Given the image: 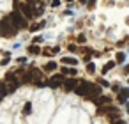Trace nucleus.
<instances>
[{"mask_svg": "<svg viewBox=\"0 0 129 124\" xmlns=\"http://www.w3.org/2000/svg\"><path fill=\"white\" fill-rule=\"evenodd\" d=\"M0 36H4V37H13L16 36V29L14 25L11 23V20H4V21H0Z\"/></svg>", "mask_w": 129, "mask_h": 124, "instance_id": "nucleus-1", "label": "nucleus"}, {"mask_svg": "<svg viewBox=\"0 0 129 124\" xmlns=\"http://www.w3.org/2000/svg\"><path fill=\"white\" fill-rule=\"evenodd\" d=\"M11 23L14 25V29L16 30H20V29H25L27 27V20H25V16L20 13V11H14V13H11Z\"/></svg>", "mask_w": 129, "mask_h": 124, "instance_id": "nucleus-2", "label": "nucleus"}, {"mask_svg": "<svg viewBox=\"0 0 129 124\" xmlns=\"http://www.w3.org/2000/svg\"><path fill=\"white\" fill-rule=\"evenodd\" d=\"M88 90H90V83H88V82H80L78 87L74 89V92H76L78 96H85V97H87Z\"/></svg>", "mask_w": 129, "mask_h": 124, "instance_id": "nucleus-3", "label": "nucleus"}, {"mask_svg": "<svg viewBox=\"0 0 129 124\" xmlns=\"http://www.w3.org/2000/svg\"><path fill=\"white\" fill-rule=\"evenodd\" d=\"M20 13H21L25 18H28V20L36 18V16H34V9L30 7V4H20Z\"/></svg>", "mask_w": 129, "mask_h": 124, "instance_id": "nucleus-4", "label": "nucleus"}, {"mask_svg": "<svg viewBox=\"0 0 129 124\" xmlns=\"http://www.w3.org/2000/svg\"><path fill=\"white\" fill-rule=\"evenodd\" d=\"M48 85H50L51 89H57V87L64 85V76H62V75H55V76L48 82Z\"/></svg>", "mask_w": 129, "mask_h": 124, "instance_id": "nucleus-5", "label": "nucleus"}, {"mask_svg": "<svg viewBox=\"0 0 129 124\" xmlns=\"http://www.w3.org/2000/svg\"><path fill=\"white\" fill-rule=\"evenodd\" d=\"M76 85H78V82H76L74 78H69V80H66V82H64V85H62V87H64L66 90H74V89H76Z\"/></svg>", "mask_w": 129, "mask_h": 124, "instance_id": "nucleus-6", "label": "nucleus"}, {"mask_svg": "<svg viewBox=\"0 0 129 124\" xmlns=\"http://www.w3.org/2000/svg\"><path fill=\"white\" fill-rule=\"evenodd\" d=\"M94 103H95L97 106H101V105H108V103H110V97H106V96H97V97L94 99Z\"/></svg>", "mask_w": 129, "mask_h": 124, "instance_id": "nucleus-7", "label": "nucleus"}, {"mask_svg": "<svg viewBox=\"0 0 129 124\" xmlns=\"http://www.w3.org/2000/svg\"><path fill=\"white\" fill-rule=\"evenodd\" d=\"M127 97H129V89H122V90L118 92V101H120V103H125Z\"/></svg>", "mask_w": 129, "mask_h": 124, "instance_id": "nucleus-8", "label": "nucleus"}, {"mask_svg": "<svg viewBox=\"0 0 129 124\" xmlns=\"http://www.w3.org/2000/svg\"><path fill=\"white\" fill-rule=\"evenodd\" d=\"M115 112H117V110H115L113 106H104V108H99V110H97L99 115H103V113H115Z\"/></svg>", "mask_w": 129, "mask_h": 124, "instance_id": "nucleus-9", "label": "nucleus"}, {"mask_svg": "<svg viewBox=\"0 0 129 124\" xmlns=\"http://www.w3.org/2000/svg\"><path fill=\"white\" fill-rule=\"evenodd\" d=\"M62 62H64V64H71V66H76V64H78V60L73 59V57H66V59H62Z\"/></svg>", "mask_w": 129, "mask_h": 124, "instance_id": "nucleus-10", "label": "nucleus"}, {"mask_svg": "<svg viewBox=\"0 0 129 124\" xmlns=\"http://www.w3.org/2000/svg\"><path fill=\"white\" fill-rule=\"evenodd\" d=\"M62 73H64V75H69V76H74V75H76V69H74V67H69V69H67V67H64V69H62Z\"/></svg>", "mask_w": 129, "mask_h": 124, "instance_id": "nucleus-11", "label": "nucleus"}, {"mask_svg": "<svg viewBox=\"0 0 129 124\" xmlns=\"http://www.w3.org/2000/svg\"><path fill=\"white\" fill-rule=\"evenodd\" d=\"M55 69H57V64L55 62H48L44 66V71H55Z\"/></svg>", "mask_w": 129, "mask_h": 124, "instance_id": "nucleus-12", "label": "nucleus"}, {"mask_svg": "<svg viewBox=\"0 0 129 124\" xmlns=\"http://www.w3.org/2000/svg\"><path fill=\"white\" fill-rule=\"evenodd\" d=\"M21 82H23V83L32 82V75H30V73H23V75H21Z\"/></svg>", "mask_w": 129, "mask_h": 124, "instance_id": "nucleus-13", "label": "nucleus"}, {"mask_svg": "<svg viewBox=\"0 0 129 124\" xmlns=\"http://www.w3.org/2000/svg\"><path fill=\"white\" fill-rule=\"evenodd\" d=\"M6 94H9V92H7V89H6V83H4V82H0V96L4 97Z\"/></svg>", "mask_w": 129, "mask_h": 124, "instance_id": "nucleus-14", "label": "nucleus"}, {"mask_svg": "<svg viewBox=\"0 0 129 124\" xmlns=\"http://www.w3.org/2000/svg\"><path fill=\"white\" fill-rule=\"evenodd\" d=\"M16 89H18V83H16V82H13V83L7 87V92H9V94H13V92H16Z\"/></svg>", "mask_w": 129, "mask_h": 124, "instance_id": "nucleus-15", "label": "nucleus"}, {"mask_svg": "<svg viewBox=\"0 0 129 124\" xmlns=\"http://www.w3.org/2000/svg\"><path fill=\"white\" fill-rule=\"evenodd\" d=\"M39 52H41V50H39V46H36V44H34V46H30V48H28V53H32V55H37V53H39Z\"/></svg>", "mask_w": 129, "mask_h": 124, "instance_id": "nucleus-16", "label": "nucleus"}, {"mask_svg": "<svg viewBox=\"0 0 129 124\" xmlns=\"http://www.w3.org/2000/svg\"><path fill=\"white\" fill-rule=\"evenodd\" d=\"M30 110H32V105H30V103H25V106H23V113H25V115H28V113H30Z\"/></svg>", "mask_w": 129, "mask_h": 124, "instance_id": "nucleus-17", "label": "nucleus"}, {"mask_svg": "<svg viewBox=\"0 0 129 124\" xmlns=\"http://www.w3.org/2000/svg\"><path fill=\"white\" fill-rule=\"evenodd\" d=\"M113 66H115V62H113V60H111V62H108V64H106V66L103 67V73H106V71H110V69H111Z\"/></svg>", "mask_w": 129, "mask_h": 124, "instance_id": "nucleus-18", "label": "nucleus"}, {"mask_svg": "<svg viewBox=\"0 0 129 124\" xmlns=\"http://www.w3.org/2000/svg\"><path fill=\"white\" fill-rule=\"evenodd\" d=\"M124 59H125V55H124V53H117V62H118V64H122V62H124Z\"/></svg>", "mask_w": 129, "mask_h": 124, "instance_id": "nucleus-19", "label": "nucleus"}, {"mask_svg": "<svg viewBox=\"0 0 129 124\" xmlns=\"http://www.w3.org/2000/svg\"><path fill=\"white\" fill-rule=\"evenodd\" d=\"M87 71H90V73H94V71H95V66H94L92 62H87Z\"/></svg>", "mask_w": 129, "mask_h": 124, "instance_id": "nucleus-20", "label": "nucleus"}, {"mask_svg": "<svg viewBox=\"0 0 129 124\" xmlns=\"http://www.w3.org/2000/svg\"><path fill=\"white\" fill-rule=\"evenodd\" d=\"M51 6H53V7H58V6H60V2H58V0H53Z\"/></svg>", "mask_w": 129, "mask_h": 124, "instance_id": "nucleus-21", "label": "nucleus"}, {"mask_svg": "<svg viewBox=\"0 0 129 124\" xmlns=\"http://www.w3.org/2000/svg\"><path fill=\"white\" fill-rule=\"evenodd\" d=\"M95 6V0H90V2H88V9H92Z\"/></svg>", "mask_w": 129, "mask_h": 124, "instance_id": "nucleus-22", "label": "nucleus"}, {"mask_svg": "<svg viewBox=\"0 0 129 124\" xmlns=\"http://www.w3.org/2000/svg\"><path fill=\"white\" fill-rule=\"evenodd\" d=\"M124 73H125V75H127V73H129V64H127V66H125V67H124Z\"/></svg>", "mask_w": 129, "mask_h": 124, "instance_id": "nucleus-23", "label": "nucleus"}, {"mask_svg": "<svg viewBox=\"0 0 129 124\" xmlns=\"http://www.w3.org/2000/svg\"><path fill=\"white\" fill-rule=\"evenodd\" d=\"M0 103H2V96H0Z\"/></svg>", "mask_w": 129, "mask_h": 124, "instance_id": "nucleus-24", "label": "nucleus"}, {"mask_svg": "<svg viewBox=\"0 0 129 124\" xmlns=\"http://www.w3.org/2000/svg\"><path fill=\"white\" fill-rule=\"evenodd\" d=\"M67 2H73V0H67Z\"/></svg>", "mask_w": 129, "mask_h": 124, "instance_id": "nucleus-25", "label": "nucleus"}, {"mask_svg": "<svg viewBox=\"0 0 129 124\" xmlns=\"http://www.w3.org/2000/svg\"><path fill=\"white\" fill-rule=\"evenodd\" d=\"M127 110H129V105H127Z\"/></svg>", "mask_w": 129, "mask_h": 124, "instance_id": "nucleus-26", "label": "nucleus"}]
</instances>
